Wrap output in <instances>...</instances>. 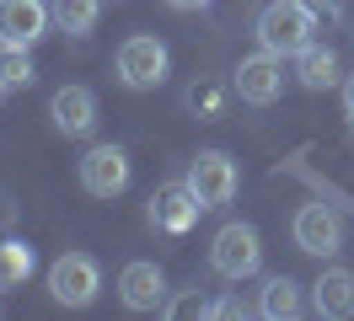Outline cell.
I'll list each match as a JSON object with an SVG mask.
<instances>
[{"label":"cell","mask_w":354,"mask_h":321,"mask_svg":"<svg viewBox=\"0 0 354 321\" xmlns=\"http://www.w3.org/2000/svg\"><path fill=\"white\" fill-rule=\"evenodd\" d=\"M311 32H317V17H311L301 0H268L263 11H258V48L279 54V59H295L311 43Z\"/></svg>","instance_id":"obj_1"},{"label":"cell","mask_w":354,"mask_h":321,"mask_svg":"<svg viewBox=\"0 0 354 321\" xmlns=\"http://www.w3.org/2000/svg\"><path fill=\"white\" fill-rule=\"evenodd\" d=\"M209 268H215L221 278H231V284L252 278L258 268H263V241H258V231H252L247 220L221 225V231H215V241H209Z\"/></svg>","instance_id":"obj_2"},{"label":"cell","mask_w":354,"mask_h":321,"mask_svg":"<svg viewBox=\"0 0 354 321\" xmlns=\"http://www.w3.org/2000/svg\"><path fill=\"white\" fill-rule=\"evenodd\" d=\"M167 64H172L167 43L151 38V32H134V38L118 43V59H113V70H118V81L129 86V91H151V86L167 81Z\"/></svg>","instance_id":"obj_3"},{"label":"cell","mask_w":354,"mask_h":321,"mask_svg":"<svg viewBox=\"0 0 354 321\" xmlns=\"http://www.w3.org/2000/svg\"><path fill=\"white\" fill-rule=\"evenodd\" d=\"M97 289H102V268H97V257H86V252H65L48 268V295H54V305L81 311V305L97 300Z\"/></svg>","instance_id":"obj_4"},{"label":"cell","mask_w":354,"mask_h":321,"mask_svg":"<svg viewBox=\"0 0 354 321\" xmlns=\"http://www.w3.org/2000/svg\"><path fill=\"white\" fill-rule=\"evenodd\" d=\"M236 161L225 155V150H199L194 155V166H188V188L199 193L204 209H225L231 198H236Z\"/></svg>","instance_id":"obj_5"},{"label":"cell","mask_w":354,"mask_h":321,"mask_svg":"<svg viewBox=\"0 0 354 321\" xmlns=\"http://www.w3.org/2000/svg\"><path fill=\"white\" fill-rule=\"evenodd\" d=\"M231 91H236L242 102H252V107H268L279 91H285V59L268 54V48L247 54V59L236 64V75H231Z\"/></svg>","instance_id":"obj_6"},{"label":"cell","mask_w":354,"mask_h":321,"mask_svg":"<svg viewBox=\"0 0 354 321\" xmlns=\"http://www.w3.org/2000/svg\"><path fill=\"white\" fill-rule=\"evenodd\" d=\"M199 214H204V204H199V193L188 188V177H183V182H161V188L151 193V225L156 231L183 235V231L199 225Z\"/></svg>","instance_id":"obj_7"},{"label":"cell","mask_w":354,"mask_h":321,"mask_svg":"<svg viewBox=\"0 0 354 321\" xmlns=\"http://www.w3.org/2000/svg\"><path fill=\"white\" fill-rule=\"evenodd\" d=\"M81 188L91 198H118V193L129 188V155L118 145H91L81 155Z\"/></svg>","instance_id":"obj_8"},{"label":"cell","mask_w":354,"mask_h":321,"mask_svg":"<svg viewBox=\"0 0 354 321\" xmlns=\"http://www.w3.org/2000/svg\"><path fill=\"white\" fill-rule=\"evenodd\" d=\"M295 246L311 257H338L344 252V220L328 204H301L295 209Z\"/></svg>","instance_id":"obj_9"},{"label":"cell","mask_w":354,"mask_h":321,"mask_svg":"<svg viewBox=\"0 0 354 321\" xmlns=\"http://www.w3.org/2000/svg\"><path fill=\"white\" fill-rule=\"evenodd\" d=\"M48 11L44 0H0V43H11V48H32V43L48 32Z\"/></svg>","instance_id":"obj_10"},{"label":"cell","mask_w":354,"mask_h":321,"mask_svg":"<svg viewBox=\"0 0 354 321\" xmlns=\"http://www.w3.org/2000/svg\"><path fill=\"white\" fill-rule=\"evenodd\" d=\"M118 300L129 311H167V273L156 262H129L118 273Z\"/></svg>","instance_id":"obj_11"},{"label":"cell","mask_w":354,"mask_h":321,"mask_svg":"<svg viewBox=\"0 0 354 321\" xmlns=\"http://www.w3.org/2000/svg\"><path fill=\"white\" fill-rule=\"evenodd\" d=\"M48 118H54L59 134L81 139V134L97 128V97H91L86 86H59V91H54V102H48Z\"/></svg>","instance_id":"obj_12"},{"label":"cell","mask_w":354,"mask_h":321,"mask_svg":"<svg viewBox=\"0 0 354 321\" xmlns=\"http://www.w3.org/2000/svg\"><path fill=\"white\" fill-rule=\"evenodd\" d=\"M311 305H317V316H328V321H349L354 316V273L349 268H328L311 284Z\"/></svg>","instance_id":"obj_13"},{"label":"cell","mask_w":354,"mask_h":321,"mask_svg":"<svg viewBox=\"0 0 354 321\" xmlns=\"http://www.w3.org/2000/svg\"><path fill=\"white\" fill-rule=\"evenodd\" d=\"M338 54H333L328 43H306L301 54H295V81L306 86V91H328L333 81H338Z\"/></svg>","instance_id":"obj_14"},{"label":"cell","mask_w":354,"mask_h":321,"mask_svg":"<svg viewBox=\"0 0 354 321\" xmlns=\"http://www.w3.org/2000/svg\"><path fill=\"white\" fill-rule=\"evenodd\" d=\"M258 311H263L268 321H290V316H301V284L295 278H268L263 284V300H258Z\"/></svg>","instance_id":"obj_15"},{"label":"cell","mask_w":354,"mask_h":321,"mask_svg":"<svg viewBox=\"0 0 354 321\" xmlns=\"http://www.w3.org/2000/svg\"><path fill=\"white\" fill-rule=\"evenodd\" d=\"M48 11H54V27H59V32L86 38L91 27H97V17H102V0H54Z\"/></svg>","instance_id":"obj_16"},{"label":"cell","mask_w":354,"mask_h":321,"mask_svg":"<svg viewBox=\"0 0 354 321\" xmlns=\"http://www.w3.org/2000/svg\"><path fill=\"white\" fill-rule=\"evenodd\" d=\"M188 113L194 118H204V124H215V118H225V86L215 81V75H199V81L188 86Z\"/></svg>","instance_id":"obj_17"},{"label":"cell","mask_w":354,"mask_h":321,"mask_svg":"<svg viewBox=\"0 0 354 321\" xmlns=\"http://www.w3.org/2000/svg\"><path fill=\"white\" fill-rule=\"evenodd\" d=\"M27 278H32V246L27 241H0V295L22 289Z\"/></svg>","instance_id":"obj_18"},{"label":"cell","mask_w":354,"mask_h":321,"mask_svg":"<svg viewBox=\"0 0 354 321\" xmlns=\"http://www.w3.org/2000/svg\"><path fill=\"white\" fill-rule=\"evenodd\" d=\"M32 54L27 48H11V43H0V86L6 91H22V86H32Z\"/></svg>","instance_id":"obj_19"},{"label":"cell","mask_w":354,"mask_h":321,"mask_svg":"<svg viewBox=\"0 0 354 321\" xmlns=\"http://www.w3.org/2000/svg\"><path fill=\"white\" fill-rule=\"evenodd\" d=\"M301 6H306L317 21H338L344 17V0H301Z\"/></svg>","instance_id":"obj_20"},{"label":"cell","mask_w":354,"mask_h":321,"mask_svg":"<svg viewBox=\"0 0 354 321\" xmlns=\"http://www.w3.org/2000/svg\"><path fill=\"white\" fill-rule=\"evenodd\" d=\"M167 311H172V316H209V305H204V300H177V305H167Z\"/></svg>","instance_id":"obj_21"},{"label":"cell","mask_w":354,"mask_h":321,"mask_svg":"<svg viewBox=\"0 0 354 321\" xmlns=\"http://www.w3.org/2000/svg\"><path fill=\"white\" fill-rule=\"evenodd\" d=\"M209 316H242V300H215Z\"/></svg>","instance_id":"obj_22"},{"label":"cell","mask_w":354,"mask_h":321,"mask_svg":"<svg viewBox=\"0 0 354 321\" xmlns=\"http://www.w3.org/2000/svg\"><path fill=\"white\" fill-rule=\"evenodd\" d=\"M167 6H172V11H204L209 0H167Z\"/></svg>","instance_id":"obj_23"},{"label":"cell","mask_w":354,"mask_h":321,"mask_svg":"<svg viewBox=\"0 0 354 321\" xmlns=\"http://www.w3.org/2000/svg\"><path fill=\"white\" fill-rule=\"evenodd\" d=\"M344 107H349V118H354V75L344 81Z\"/></svg>","instance_id":"obj_24"},{"label":"cell","mask_w":354,"mask_h":321,"mask_svg":"<svg viewBox=\"0 0 354 321\" xmlns=\"http://www.w3.org/2000/svg\"><path fill=\"white\" fill-rule=\"evenodd\" d=\"M0 91H6V86H0Z\"/></svg>","instance_id":"obj_25"}]
</instances>
